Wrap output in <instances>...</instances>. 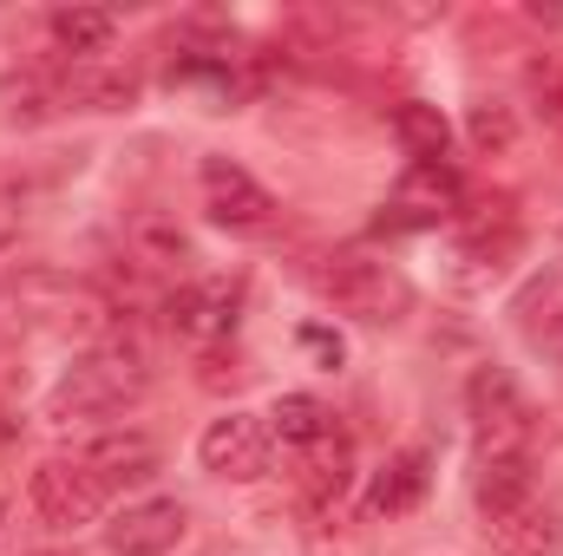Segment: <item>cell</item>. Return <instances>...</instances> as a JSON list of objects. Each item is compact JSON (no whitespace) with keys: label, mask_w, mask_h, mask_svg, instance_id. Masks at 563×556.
I'll use <instances>...</instances> for the list:
<instances>
[{"label":"cell","mask_w":563,"mask_h":556,"mask_svg":"<svg viewBox=\"0 0 563 556\" xmlns=\"http://www.w3.org/2000/svg\"><path fill=\"white\" fill-rule=\"evenodd\" d=\"M269 432H276V445L301 452V445H314L321 432H334V413H328L314 393H282L276 407H269Z\"/></svg>","instance_id":"d6986e66"},{"label":"cell","mask_w":563,"mask_h":556,"mask_svg":"<svg viewBox=\"0 0 563 556\" xmlns=\"http://www.w3.org/2000/svg\"><path fill=\"white\" fill-rule=\"evenodd\" d=\"M197 190H203L210 223H223V230H263V223L276 216V197H269L243 164H230V157H203Z\"/></svg>","instance_id":"ba28073f"},{"label":"cell","mask_w":563,"mask_h":556,"mask_svg":"<svg viewBox=\"0 0 563 556\" xmlns=\"http://www.w3.org/2000/svg\"><path fill=\"white\" fill-rule=\"evenodd\" d=\"M465 210V177L452 164H407V177L387 197L380 230H439Z\"/></svg>","instance_id":"8992f818"},{"label":"cell","mask_w":563,"mask_h":556,"mask_svg":"<svg viewBox=\"0 0 563 556\" xmlns=\"http://www.w3.org/2000/svg\"><path fill=\"white\" fill-rule=\"evenodd\" d=\"M46 26H53V46H59L73 66L106 59V46H112V33H119V20H112L106 7H59Z\"/></svg>","instance_id":"9a60e30c"},{"label":"cell","mask_w":563,"mask_h":556,"mask_svg":"<svg viewBox=\"0 0 563 556\" xmlns=\"http://www.w3.org/2000/svg\"><path fill=\"white\" fill-rule=\"evenodd\" d=\"M13 308H20L26 327L59 334V341H92V334L112 327V301L99 288H86L73 276H53V269H33V276L13 281Z\"/></svg>","instance_id":"277c9868"},{"label":"cell","mask_w":563,"mask_h":556,"mask_svg":"<svg viewBox=\"0 0 563 556\" xmlns=\"http://www.w3.org/2000/svg\"><path fill=\"white\" fill-rule=\"evenodd\" d=\"M33 556H59V551H33Z\"/></svg>","instance_id":"484cf974"},{"label":"cell","mask_w":563,"mask_h":556,"mask_svg":"<svg viewBox=\"0 0 563 556\" xmlns=\"http://www.w3.org/2000/svg\"><path fill=\"white\" fill-rule=\"evenodd\" d=\"M531 99H538L544 125H563V59H538L531 66Z\"/></svg>","instance_id":"7402d4cb"},{"label":"cell","mask_w":563,"mask_h":556,"mask_svg":"<svg viewBox=\"0 0 563 556\" xmlns=\"http://www.w3.org/2000/svg\"><path fill=\"white\" fill-rule=\"evenodd\" d=\"M465 419H472V452L478 458H531L538 413L525 400V387L505 367H478L465 387Z\"/></svg>","instance_id":"3957f363"},{"label":"cell","mask_w":563,"mask_h":556,"mask_svg":"<svg viewBox=\"0 0 563 556\" xmlns=\"http://www.w3.org/2000/svg\"><path fill=\"white\" fill-rule=\"evenodd\" d=\"M20 223H26V184H20V170L0 164V249L20 236Z\"/></svg>","instance_id":"603a6c76"},{"label":"cell","mask_w":563,"mask_h":556,"mask_svg":"<svg viewBox=\"0 0 563 556\" xmlns=\"http://www.w3.org/2000/svg\"><path fill=\"white\" fill-rule=\"evenodd\" d=\"M79 465H86L106 491H125V485H151V478H157L164 445H157L151 432H99V438L79 452Z\"/></svg>","instance_id":"8fae6325"},{"label":"cell","mask_w":563,"mask_h":556,"mask_svg":"<svg viewBox=\"0 0 563 556\" xmlns=\"http://www.w3.org/2000/svg\"><path fill=\"white\" fill-rule=\"evenodd\" d=\"M197 458H203L210 478L256 485V478H269V465H276V432H269V419H256V413H223V419L203 425Z\"/></svg>","instance_id":"5b68a950"},{"label":"cell","mask_w":563,"mask_h":556,"mask_svg":"<svg viewBox=\"0 0 563 556\" xmlns=\"http://www.w3.org/2000/svg\"><path fill=\"white\" fill-rule=\"evenodd\" d=\"M13 438H20V413H7V407H0V452H7Z\"/></svg>","instance_id":"d4e9b609"},{"label":"cell","mask_w":563,"mask_h":556,"mask_svg":"<svg viewBox=\"0 0 563 556\" xmlns=\"http://www.w3.org/2000/svg\"><path fill=\"white\" fill-rule=\"evenodd\" d=\"M184 531H190V511L177 498H139L106 524V544L112 556H170L184 544Z\"/></svg>","instance_id":"30bf717a"},{"label":"cell","mask_w":563,"mask_h":556,"mask_svg":"<svg viewBox=\"0 0 563 556\" xmlns=\"http://www.w3.org/2000/svg\"><path fill=\"white\" fill-rule=\"evenodd\" d=\"M139 249L151 269H184L190 263V243H184V230H170V223H139Z\"/></svg>","instance_id":"44dd1931"},{"label":"cell","mask_w":563,"mask_h":556,"mask_svg":"<svg viewBox=\"0 0 563 556\" xmlns=\"http://www.w3.org/2000/svg\"><path fill=\"white\" fill-rule=\"evenodd\" d=\"M314 288H321L341 314H354V321H367V327H394V321L413 308L407 276H400L394 263H380V256H361V249L328 256V263L314 269Z\"/></svg>","instance_id":"7a4b0ae2"},{"label":"cell","mask_w":563,"mask_h":556,"mask_svg":"<svg viewBox=\"0 0 563 556\" xmlns=\"http://www.w3.org/2000/svg\"><path fill=\"white\" fill-rule=\"evenodd\" d=\"M485 531H492V544L505 556H563V511H558V498H544V491H531L518 511L492 518Z\"/></svg>","instance_id":"7c38bea8"},{"label":"cell","mask_w":563,"mask_h":556,"mask_svg":"<svg viewBox=\"0 0 563 556\" xmlns=\"http://www.w3.org/2000/svg\"><path fill=\"white\" fill-rule=\"evenodd\" d=\"M33 511H40V524L46 531H79V524H99V511H106V485L79 465V458H46L40 471H33Z\"/></svg>","instance_id":"52a82bcc"},{"label":"cell","mask_w":563,"mask_h":556,"mask_svg":"<svg viewBox=\"0 0 563 556\" xmlns=\"http://www.w3.org/2000/svg\"><path fill=\"white\" fill-rule=\"evenodd\" d=\"M236 308H243V288L236 281H184L177 294H170V327L190 341V347H223L230 334H236Z\"/></svg>","instance_id":"9c48e42d"},{"label":"cell","mask_w":563,"mask_h":556,"mask_svg":"<svg viewBox=\"0 0 563 556\" xmlns=\"http://www.w3.org/2000/svg\"><path fill=\"white\" fill-rule=\"evenodd\" d=\"M295 465H301L308 491H321V498H341V491H347V478H354V438L334 425V432H321L314 445H301V452H295Z\"/></svg>","instance_id":"ac0fdd59"},{"label":"cell","mask_w":563,"mask_h":556,"mask_svg":"<svg viewBox=\"0 0 563 556\" xmlns=\"http://www.w3.org/2000/svg\"><path fill=\"white\" fill-rule=\"evenodd\" d=\"M132 99H139V79L132 73H112L106 59L73 66L66 86H59V105H86V112H125Z\"/></svg>","instance_id":"e0dca14e"},{"label":"cell","mask_w":563,"mask_h":556,"mask_svg":"<svg viewBox=\"0 0 563 556\" xmlns=\"http://www.w3.org/2000/svg\"><path fill=\"white\" fill-rule=\"evenodd\" d=\"M531 491H538L531 458H472V498H478L485 524H492V518H505V511H518Z\"/></svg>","instance_id":"5bb4252c"},{"label":"cell","mask_w":563,"mask_h":556,"mask_svg":"<svg viewBox=\"0 0 563 556\" xmlns=\"http://www.w3.org/2000/svg\"><path fill=\"white\" fill-rule=\"evenodd\" d=\"M301 347H308V354H314L321 367H341V360H347V347H341V334H328V327H314V321L301 327Z\"/></svg>","instance_id":"cb8c5ba5"},{"label":"cell","mask_w":563,"mask_h":556,"mask_svg":"<svg viewBox=\"0 0 563 556\" xmlns=\"http://www.w3.org/2000/svg\"><path fill=\"white\" fill-rule=\"evenodd\" d=\"M465 138L478 144L485 157L511 151V144H518V119H511V105H505V99H478L472 119H465Z\"/></svg>","instance_id":"ffe728a7"},{"label":"cell","mask_w":563,"mask_h":556,"mask_svg":"<svg viewBox=\"0 0 563 556\" xmlns=\"http://www.w3.org/2000/svg\"><path fill=\"white\" fill-rule=\"evenodd\" d=\"M144 387H151V367H144L139 347H92V354H79V360L59 374V387L46 393V419H53V425L112 419V413H125Z\"/></svg>","instance_id":"6da1fadb"},{"label":"cell","mask_w":563,"mask_h":556,"mask_svg":"<svg viewBox=\"0 0 563 556\" xmlns=\"http://www.w3.org/2000/svg\"><path fill=\"white\" fill-rule=\"evenodd\" d=\"M394 138H400V151H407L413 164H445V151H452V119H445L439 105H426V99H400V105H394Z\"/></svg>","instance_id":"2e32d148"},{"label":"cell","mask_w":563,"mask_h":556,"mask_svg":"<svg viewBox=\"0 0 563 556\" xmlns=\"http://www.w3.org/2000/svg\"><path fill=\"white\" fill-rule=\"evenodd\" d=\"M426 491H432V452H420V445H413V452H394V458L374 471L367 504H374L380 518H407Z\"/></svg>","instance_id":"4fadbf2b"}]
</instances>
